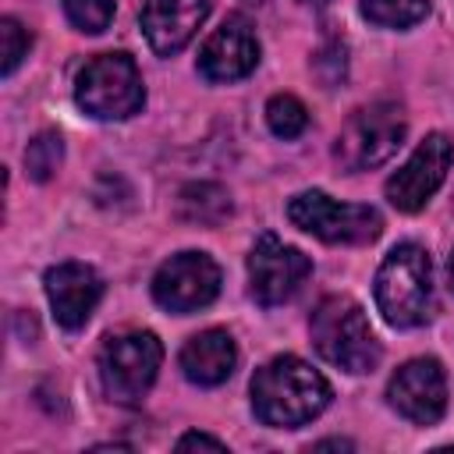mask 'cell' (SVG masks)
I'll use <instances>...</instances> for the list:
<instances>
[{
    "mask_svg": "<svg viewBox=\"0 0 454 454\" xmlns=\"http://www.w3.org/2000/svg\"><path fill=\"white\" fill-rule=\"evenodd\" d=\"M309 273H312L309 255L294 245H284L277 234H262L248 252V291L259 305L287 301L305 284Z\"/></svg>",
    "mask_w": 454,
    "mask_h": 454,
    "instance_id": "9c48e42d",
    "label": "cell"
},
{
    "mask_svg": "<svg viewBox=\"0 0 454 454\" xmlns=\"http://www.w3.org/2000/svg\"><path fill=\"white\" fill-rule=\"evenodd\" d=\"M330 404V383L294 355H277L252 376V411L262 426L294 429Z\"/></svg>",
    "mask_w": 454,
    "mask_h": 454,
    "instance_id": "6da1fadb",
    "label": "cell"
},
{
    "mask_svg": "<svg viewBox=\"0 0 454 454\" xmlns=\"http://www.w3.org/2000/svg\"><path fill=\"white\" fill-rule=\"evenodd\" d=\"M330 447H333V450H348L351 443H348V440H319V443H312V450H330Z\"/></svg>",
    "mask_w": 454,
    "mask_h": 454,
    "instance_id": "603a6c76",
    "label": "cell"
},
{
    "mask_svg": "<svg viewBox=\"0 0 454 454\" xmlns=\"http://www.w3.org/2000/svg\"><path fill=\"white\" fill-rule=\"evenodd\" d=\"M266 124L277 138H298L305 128H309V110L298 96L291 92H277L270 103H266Z\"/></svg>",
    "mask_w": 454,
    "mask_h": 454,
    "instance_id": "ac0fdd59",
    "label": "cell"
},
{
    "mask_svg": "<svg viewBox=\"0 0 454 454\" xmlns=\"http://www.w3.org/2000/svg\"><path fill=\"white\" fill-rule=\"evenodd\" d=\"M64 14L82 32H103L114 21V0H64Z\"/></svg>",
    "mask_w": 454,
    "mask_h": 454,
    "instance_id": "44dd1931",
    "label": "cell"
},
{
    "mask_svg": "<svg viewBox=\"0 0 454 454\" xmlns=\"http://www.w3.org/2000/svg\"><path fill=\"white\" fill-rule=\"evenodd\" d=\"M213 0H145L142 32L160 57H170L192 43L199 25L209 18Z\"/></svg>",
    "mask_w": 454,
    "mask_h": 454,
    "instance_id": "5bb4252c",
    "label": "cell"
},
{
    "mask_svg": "<svg viewBox=\"0 0 454 454\" xmlns=\"http://www.w3.org/2000/svg\"><path fill=\"white\" fill-rule=\"evenodd\" d=\"M32 46V32L18 18H0V74H11Z\"/></svg>",
    "mask_w": 454,
    "mask_h": 454,
    "instance_id": "ffe728a7",
    "label": "cell"
},
{
    "mask_svg": "<svg viewBox=\"0 0 454 454\" xmlns=\"http://www.w3.org/2000/svg\"><path fill=\"white\" fill-rule=\"evenodd\" d=\"M64 160V138L57 131H39L25 145V170L32 181H50Z\"/></svg>",
    "mask_w": 454,
    "mask_h": 454,
    "instance_id": "d6986e66",
    "label": "cell"
},
{
    "mask_svg": "<svg viewBox=\"0 0 454 454\" xmlns=\"http://www.w3.org/2000/svg\"><path fill=\"white\" fill-rule=\"evenodd\" d=\"M390 408L415 426H433L447 408V376L436 358L404 362L387 383Z\"/></svg>",
    "mask_w": 454,
    "mask_h": 454,
    "instance_id": "8fae6325",
    "label": "cell"
},
{
    "mask_svg": "<svg viewBox=\"0 0 454 454\" xmlns=\"http://www.w3.org/2000/svg\"><path fill=\"white\" fill-rule=\"evenodd\" d=\"M43 280H46V298H50L53 319L64 330H82L103 298L99 273L85 262H57L46 270Z\"/></svg>",
    "mask_w": 454,
    "mask_h": 454,
    "instance_id": "4fadbf2b",
    "label": "cell"
},
{
    "mask_svg": "<svg viewBox=\"0 0 454 454\" xmlns=\"http://www.w3.org/2000/svg\"><path fill=\"white\" fill-rule=\"evenodd\" d=\"M404 131L408 124L397 103H369L348 117V124L337 135L333 156L344 170H372L397 153Z\"/></svg>",
    "mask_w": 454,
    "mask_h": 454,
    "instance_id": "8992f818",
    "label": "cell"
},
{
    "mask_svg": "<svg viewBox=\"0 0 454 454\" xmlns=\"http://www.w3.org/2000/svg\"><path fill=\"white\" fill-rule=\"evenodd\" d=\"M74 103L96 121H124L142 110L145 89L128 53H99L74 78Z\"/></svg>",
    "mask_w": 454,
    "mask_h": 454,
    "instance_id": "277c9868",
    "label": "cell"
},
{
    "mask_svg": "<svg viewBox=\"0 0 454 454\" xmlns=\"http://www.w3.org/2000/svg\"><path fill=\"white\" fill-rule=\"evenodd\" d=\"M305 4H323V0H305Z\"/></svg>",
    "mask_w": 454,
    "mask_h": 454,
    "instance_id": "d4e9b609",
    "label": "cell"
},
{
    "mask_svg": "<svg viewBox=\"0 0 454 454\" xmlns=\"http://www.w3.org/2000/svg\"><path fill=\"white\" fill-rule=\"evenodd\" d=\"M252 4H259V0H252Z\"/></svg>",
    "mask_w": 454,
    "mask_h": 454,
    "instance_id": "484cf974",
    "label": "cell"
},
{
    "mask_svg": "<svg viewBox=\"0 0 454 454\" xmlns=\"http://www.w3.org/2000/svg\"><path fill=\"white\" fill-rule=\"evenodd\" d=\"M287 216L294 227L330 245H365L376 241L383 231V216L372 206L337 202L326 192H298L287 202Z\"/></svg>",
    "mask_w": 454,
    "mask_h": 454,
    "instance_id": "52a82bcc",
    "label": "cell"
},
{
    "mask_svg": "<svg viewBox=\"0 0 454 454\" xmlns=\"http://www.w3.org/2000/svg\"><path fill=\"white\" fill-rule=\"evenodd\" d=\"M362 14L380 28H408L429 14V0H362Z\"/></svg>",
    "mask_w": 454,
    "mask_h": 454,
    "instance_id": "e0dca14e",
    "label": "cell"
},
{
    "mask_svg": "<svg viewBox=\"0 0 454 454\" xmlns=\"http://www.w3.org/2000/svg\"><path fill=\"white\" fill-rule=\"evenodd\" d=\"M450 163H454V145H450V138L440 135V131L426 135V138L419 142V149L408 156V163L387 181V199H390V206L401 209V213H419V209L433 199V192L443 184Z\"/></svg>",
    "mask_w": 454,
    "mask_h": 454,
    "instance_id": "30bf717a",
    "label": "cell"
},
{
    "mask_svg": "<svg viewBox=\"0 0 454 454\" xmlns=\"http://www.w3.org/2000/svg\"><path fill=\"white\" fill-rule=\"evenodd\" d=\"M316 351L344 369V372H369L380 362V340L362 312V305L348 294H330L312 309L309 319Z\"/></svg>",
    "mask_w": 454,
    "mask_h": 454,
    "instance_id": "7a4b0ae2",
    "label": "cell"
},
{
    "mask_svg": "<svg viewBox=\"0 0 454 454\" xmlns=\"http://www.w3.org/2000/svg\"><path fill=\"white\" fill-rule=\"evenodd\" d=\"M163 362V344L149 330L117 333L99 351V383L110 401L117 404H138Z\"/></svg>",
    "mask_w": 454,
    "mask_h": 454,
    "instance_id": "5b68a950",
    "label": "cell"
},
{
    "mask_svg": "<svg viewBox=\"0 0 454 454\" xmlns=\"http://www.w3.org/2000/svg\"><path fill=\"white\" fill-rule=\"evenodd\" d=\"M259 64V39L248 18L231 14L199 50V71L209 82H238Z\"/></svg>",
    "mask_w": 454,
    "mask_h": 454,
    "instance_id": "7c38bea8",
    "label": "cell"
},
{
    "mask_svg": "<svg viewBox=\"0 0 454 454\" xmlns=\"http://www.w3.org/2000/svg\"><path fill=\"white\" fill-rule=\"evenodd\" d=\"M177 213H181V220H188V223L216 227V223H223V220L231 216V195H227V188H220V184L199 181V184L181 188V195H177Z\"/></svg>",
    "mask_w": 454,
    "mask_h": 454,
    "instance_id": "2e32d148",
    "label": "cell"
},
{
    "mask_svg": "<svg viewBox=\"0 0 454 454\" xmlns=\"http://www.w3.org/2000/svg\"><path fill=\"white\" fill-rule=\"evenodd\" d=\"M238 365V348L227 330H202L184 340L181 369L199 387H220Z\"/></svg>",
    "mask_w": 454,
    "mask_h": 454,
    "instance_id": "9a60e30c",
    "label": "cell"
},
{
    "mask_svg": "<svg viewBox=\"0 0 454 454\" xmlns=\"http://www.w3.org/2000/svg\"><path fill=\"white\" fill-rule=\"evenodd\" d=\"M216 294H220V266L206 252H177L153 277V298L177 316L206 309Z\"/></svg>",
    "mask_w": 454,
    "mask_h": 454,
    "instance_id": "ba28073f",
    "label": "cell"
},
{
    "mask_svg": "<svg viewBox=\"0 0 454 454\" xmlns=\"http://www.w3.org/2000/svg\"><path fill=\"white\" fill-rule=\"evenodd\" d=\"M195 447H206V450H227V443L216 440V436H209V433H184V436L177 440V450H195Z\"/></svg>",
    "mask_w": 454,
    "mask_h": 454,
    "instance_id": "7402d4cb",
    "label": "cell"
},
{
    "mask_svg": "<svg viewBox=\"0 0 454 454\" xmlns=\"http://www.w3.org/2000/svg\"><path fill=\"white\" fill-rule=\"evenodd\" d=\"M376 305L390 326H419L433 309V262L426 248L404 241L387 252L376 273Z\"/></svg>",
    "mask_w": 454,
    "mask_h": 454,
    "instance_id": "3957f363",
    "label": "cell"
},
{
    "mask_svg": "<svg viewBox=\"0 0 454 454\" xmlns=\"http://www.w3.org/2000/svg\"><path fill=\"white\" fill-rule=\"evenodd\" d=\"M450 280H454V255H450Z\"/></svg>",
    "mask_w": 454,
    "mask_h": 454,
    "instance_id": "cb8c5ba5",
    "label": "cell"
}]
</instances>
